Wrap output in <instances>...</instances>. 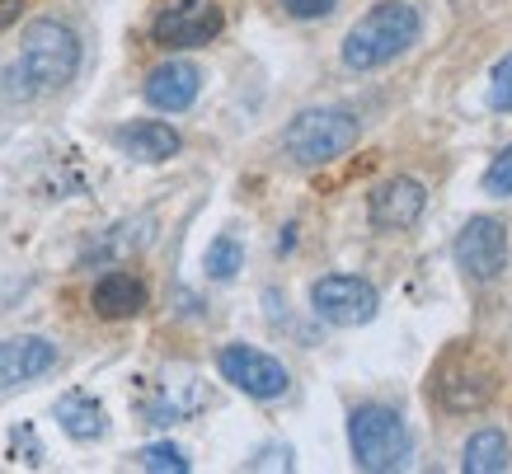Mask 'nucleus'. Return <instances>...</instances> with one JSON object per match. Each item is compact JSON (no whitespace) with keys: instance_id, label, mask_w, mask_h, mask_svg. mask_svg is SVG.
<instances>
[{"instance_id":"nucleus-1","label":"nucleus","mask_w":512,"mask_h":474,"mask_svg":"<svg viewBox=\"0 0 512 474\" xmlns=\"http://www.w3.org/2000/svg\"><path fill=\"white\" fill-rule=\"evenodd\" d=\"M80 71V43L76 33L57 24V19H43V24H33L24 33V47H19V57L5 66V76H0V90L10 94V99H38L47 90H62L71 85V76Z\"/></svg>"},{"instance_id":"nucleus-2","label":"nucleus","mask_w":512,"mask_h":474,"mask_svg":"<svg viewBox=\"0 0 512 474\" xmlns=\"http://www.w3.org/2000/svg\"><path fill=\"white\" fill-rule=\"evenodd\" d=\"M419 38V15L400 5V0H386L376 5L372 15H362L353 24V33L343 38V66L353 71H376V66L395 62L404 47H414Z\"/></svg>"},{"instance_id":"nucleus-3","label":"nucleus","mask_w":512,"mask_h":474,"mask_svg":"<svg viewBox=\"0 0 512 474\" xmlns=\"http://www.w3.org/2000/svg\"><path fill=\"white\" fill-rule=\"evenodd\" d=\"M348 442H353V460L357 470H400L409 460V432H404V418L386 404H362V409L348 418Z\"/></svg>"},{"instance_id":"nucleus-4","label":"nucleus","mask_w":512,"mask_h":474,"mask_svg":"<svg viewBox=\"0 0 512 474\" xmlns=\"http://www.w3.org/2000/svg\"><path fill=\"white\" fill-rule=\"evenodd\" d=\"M357 141V118L348 108H306L282 132V146L296 165H325Z\"/></svg>"},{"instance_id":"nucleus-5","label":"nucleus","mask_w":512,"mask_h":474,"mask_svg":"<svg viewBox=\"0 0 512 474\" xmlns=\"http://www.w3.org/2000/svg\"><path fill=\"white\" fill-rule=\"evenodd\" d=\"M494 367L484 362L475 348H451L433 371V395L442 399V409L451 413H470V409H484L494 399Z\"/></svg>"},{"instance_id":"nucleus-6","label":"nucleus","mask_w":512,"mask_h":474,"mask_svg":"<svg viewBox=\"0 0 512 474\" xmlns=\"http://www.w3.org/2000/svg\"><path fill=\"white\" fill-rule=\"evenodd\" d=\"M311 306L315 315L325 324H339V329H353V324H367L376 320V310H381V296H376L372 282H362V277H320L311 287Z\"/></svg>"},{"instance_id":"nucleus-7","label":"nucleus","mask_w":512,"mask_h":474,"mask_svg":"<svg viewBox=\"0 0 512 474\" xmlns=\"http://www.w3.org/2000/svg\"><path fill=\"white\" fill-rule=\"evenodd\" d=\"M456 263L461 273L475 282H494L508 268V230L498 226L494 216H475L456 235Z\"/></svg>"},{"instance_id":"nucleus-8","label":"nucleus","mask_w":512,"mask_h":474,"mask_svg":"<svg viewBox=\"0 0 512 474\" xmlns=\"http://www.w3.org/2000/svg\"><path fill=\"white\" fill-rule=\"evenodd\" d=\"M217 367L235 390H245V395H254V399H278L282 390H287V367H282L278 357H268V352L245 348V343L221 348Z\"/></svg>"},{"instance_id":"nucleus-9","label":"nucleus","mask_w":512,"mask_h":474,"mask_svg":"<svg viewBox=\"0 0 512 474\" xmlns=\"http://www.w3.org/2000/svg\"><path fill=\"white\" fill-rule=\"evenodd\" d=\"M156 43L165 47H202L221 33V10L212 0H174L156 15Z\"/></svg>"},{"instance_id":"nucleus-10","label":"nucleus","mask_w":512,"mask_h":474,"mask_svg":"<svg viewBox=\"0 0 512 474\" xmlns=\"http://www.w3.org/2000/svg\"><path fill=\"white\" fill-rule=\"evenodd\" d=\"M423 207H428V188L419 179H409V174H395L386 184H376L372 198H367L376 230H409L423 216Z\"/></svg>"},{"instance_id":"nucleus-11","label":"nucleus","mask_w":512,"mask_h":474,"mask_svg":"<svg viewBox=\"0 0 512 474\" xmlns=\"http://www.w3.org/2000/svg\"><path fill=\"white\" fill-rule=\"evenodd\" d=\"M57 367V348L47 343V338H5L0 343V390H10V385H24V381H38L47 371Z\"/></svg>"},{"instance_id":"nucleus-12","label":"nucleus","mask_w":512,"mask_h":474,"mask_svg":"<svg viewBox=\"0 0 512 474\" xmlns=\"http://www.w3.org/2000/svg\"><path fill=\"white\" fill-rule=\"evenodd\" d=\"M198 90H202V76L193 62H165L146 76V99L156 108H165V113H184L198 99Z\"/></svg>"},{"instance_id":"nucleus-13","label":"nucleus","mask_w":512,"mask_h":474,"mask_svg":"<svg viewBox=\"0 0 512 474\" xmlns=\"http://www.w3.org/2000/svg\"><path fill=\"white\" fill-rule=\"evenodd\" d=\"M94 310L104 315V320H132L146 310V287H141L132 273H104L94 282Z\"/></svg>"},{"instance_id":"nucleus-14","label":"nucleus","mask_w":512,"mask_h":474,"mask_svg":"<svg viewBox=\"0 0 512 474\" xmlns=\"http://www.w3.org/2000/svg\"><path fill=\"white\" fill-rule=\"evenodd\" d=\"M118 146H123L132 160H146V165H156V160H170L179 151V132L165 123H127L118 132Z\"/></svg>"},{"instance_id":"nucleus-15","label":"nucleus","mask_w":512,"mask_h":474,"mask_svg":"<svg viewBox=\"0 0 512 474\" xmlns=\"http://www.w3.org/2000/svg\"><path fill=\"white\" fill-rule=\"evenodd\" d=\"M57 423H62L76 442H94V437H104V428H109V413H104V404L94 395H62L57 399Z\"/></svg>"},{"instance_id":"nucleus-16","label":"nucleus","mask_w":512,"mask_h":474,"mask_svg":"<svg viewBox=\"0 0 512 474\" xmlns=\"http://www.w3.org/2000/svg\"><path fill=\"white\" fill-rule=\"evenodd\" d=\"M508 437L503 432H494V428H484V432H475L466 442V460H461V470L466 474H503L508 470Z\"/></svg>"},{"instance_id":"nucleus-17","label":"nucleus","mask_w":512,"mask_h":474,"mask_svg":"<svg viewBox=\"0 0 512 474\" xmlns=\"http://www.w3.org/2000/svg\"><path fill=\"white\" fill-rule=\"evenodd\" d=\"M146 230H151V221H127V226H113L99 245L85 249V263H109L113 254H132V249L146 245Z\"/></svg>"},{"instance_id":"nucleus-18","label":"nucleus","mask_w":512,"mask_h":474,"mask_svg":"<svg viewBox=\"0 0 512 474\" xmlns=\"http://www.w3.org/2000/svg\"><path fill=\"white\" fill-rule=\"evenodd\" d=\"M240 263H245V249H240V240H231V235L212 240V249H207V277L226 282V277L240 273Z\"/></svg>"},{"instance_id":"nucleus-19","label":"nucleus","mask_w":512,"mask_h":474,"mask_svg":"<svg viewBox=\"0 0 512 474\" xmlns=\"http://www.w3.org/2000/svg\"><path fill=\"white\" fill-rule=\"evenodd\" d=\"M141 470H170V474H188L193 460L179 451V446H146L141 451Z\"/></svg>"},{"instance_id":"nucleus-20","label":"nucleus","mask_w":512,"mask_h":474,"mask_svg":"<svg viewBox=\"0 0 512 474\" xmlns=\"http://www.w3.org/2000/svg\"><path fill=\"white\" fill-rule=\"evenodd\" d=\"M484 193H494V198H508L512 193V146L489 165V174H484Z\"/></svg>"},{"instance_id":"nucleus-21","label":"nucleus","mask_w":512,"mask_h":474,"mask_svg":"<svg viewBox=\"0 0 512 474\" xmlns=\"http://www.w3.org/2000/svg\"><path fill=\"white\" fill-rule=\"evenodd\" d=\"M489 108H498V113H508V108H512V57H503V62L494 66V85H489Z\"/></svg>"},{"instance_id":"nucleus-22","label":"nucleus","mask_w":512,"mask_h":474,"mask_svg":"<svg viewBox=\"0 0 512 474\" xmlns=\"http://www.w3.org/2000/svg\"><path fill=\"white\" fill-rule=\"evenodd\" d=\"M287 5V15H296V19H325L339 0H282Z\"/></svg>"},{"instance_id":"nucleus-23","label":"nucleus","mask_w":512,"mask_h":474,"mask_svg":"<svg viewBox=\"0 0 512 474\" xmlns=\"http://www.w3.org/2000/svg\"><path fill=\"white\" fill-rule=\"evenodd\" d=\"M15 451H24V465H38V460H43V451L33 446V432H29V428L15 432Z\"/></svg>"},{"instance_id":"nucleus-24","label":"nucleus","mask_w":512,"mask_h":474,"mask_svg":"<svg viewBox=\"0 0 512 474\" xmlns=\"http://www.w3.org/2000/svg\"><path fill=\"white\" fill-rule=\"evenodd\" d=\"M19 10H24V0H0V33L10 29V24H15Z\"/></svg>"}]
</instances>
